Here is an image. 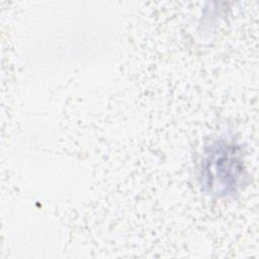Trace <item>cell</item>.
I'll return each mask as SVG.
<instances>
[{"label": "cell", "instance_id": "1", "mask_svg": "<svg viewBox=\"0 0 259 259\" xmlns=\"http://www.w3.org/2000/svg\"><path fill=\"white\" fill-rule=\"evenodd\" d=\"M199 172L204 191L217 197L234 195L247 178L240 148L223 138L213 141L206 148Z\"/></svg>", "mask_w": 259, "mask_h": 259}]
</instances>
